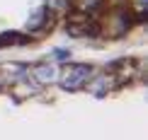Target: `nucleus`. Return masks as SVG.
<instances>
[{
	"mask_svg": "<svg viewBox=\"0 0 148 140\" xmlns=\"http://www.w3.org/2000/svg\"><path fill=\"white\" fill-rule=\"evenodd\" d=\"M146 0H63L61 32L80 41H119L141 32Z\"/></svg>",
	"mask_w": 148,
	"mask_h": 140,
	"instance_id": "obj_1",
	"label": "nucleus"
},
{
	"mask_svg": "<svg viewBox=\"0 0 148 140\" xmlns=\"http://www.w3.org/2000/svg\"><path fill=\"white\" fill-rule=\"evenodd\" d=\"M63 0H0V51L32 48L61 32Z\"/></svg>",
	"mask_w": 148,
	"mask_h": 140,
	"instance_id": "obj_2",
	"label": "nucleus"
}]
</instances>
